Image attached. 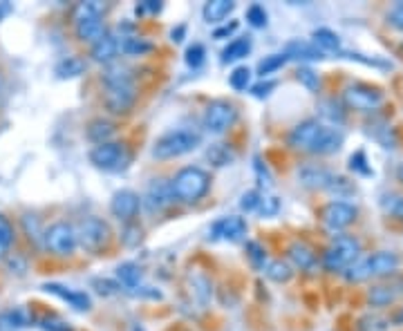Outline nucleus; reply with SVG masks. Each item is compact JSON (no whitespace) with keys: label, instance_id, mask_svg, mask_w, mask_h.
<instances>
[{"label":"nucleus","instance_id":"1","mask_svg":"<svg viewBox=\"0 0 403 331\" xmlns=\"http://www.w3.org/2000/svg\"><path fill=\"white\" fill-rule=\"evenodd\" d=\"M103 103L113 115H126L137 99V88H134L132 74L126 65L113 63L103 72Z\"/></svg>","mask_w":403,"mask_h":331},{"label":"nucleus","instance_id":"2","mask_svg":"<svg viewBox=\"0 0 403 331\" xmlns=\"http://www.w3.org/2000/svg\"><path fill=\"white\" fill-rule=\"evenodd\" d=\"M170 188H173L175 200H179V202H186V204L200 202L211 188V175L206 173L204 168L186 166L173 177Z\"/></svg>","mask_w":403,"mask_h":331},{"label":"nucleus","instance_id":"3","mask_svg":"<svg viewBox=\"0 0 403 331\" xmlns=\"http://www.w3.org/2000/svg\"><path fill=\"white\" fill-rule=\"evenodd\" d=\"M399 264H401V260H399L397 253H392V251H378V253H374L370 257H365V260H361V262H354L347 268L345 278L350 282H363V280H368V278L390 275V273L397 271Z\"/></svg>","mask_w":403,"mask_h":331},{"label":"nucleus","instance_id":"4","mask_svg":"<svg viewBox=\"0 0 403 331\" xmlns=\"http://www.w3.org/2000/svg\"><path fill=\"white\" fill-rule=\"evenodd\" d=\"M103 11L101 3H79L75 7V27L77 36L83 43H96L105 34L103 25Z\"/></svg>","mask_w":403,"mask_h":331},{"label":"nucleus","instance_id":"5","mask_svg":"<svg viewBox=\"0 0 403 331\" xmlns=\"http://www.w3.org/2000/svg\"><path fill=\"white\" fill-rule=\"evenodd\" d=\"M200 134L193 132V130H170L166 134H162L160 139L155 141L153 145V157L155 159H175V157H181L191 150H195L200 145Z\"/></svg>","mask_w":403,"mask_h":331},{"label":"nucleus","instance_id":"6","mask_svg":"<svg viewBox=\"0 0 403 331\" xmlns=\"http://www.w3.org/2000/svg\"><path fill=\"white\" fill-rule=\"evenodd\" d=\"M361 253V244L357 238L352 235H338L332 247L323 253V266L327 271H347V268L357 262V257Z\"/></svg>","mask_w":403,"mask_h":331},{"label":"nucleus","instance_id":"7","mask_svg":"<svg viewBox=\"0 0 403 331\" xmlns=\"http://www.w3.org/2000/svg\"><path fill=\"white\" fill-rule=\"evenodd\" d=\"M79 244L90 253H99L110 242V226L99 217H85L77 228Z\"/></svg>","mask_w":403,"mask_h":331},{"label":"nucleus","instance_id":"8","mask_svg":"<svg viewBox=\"0 0 403 331\" xmlns=\"http://www.w3.org/2000/svg\"><path fill=\"white\" fill-rule=\"evenodd\" d=\"M238 119V110L234 103H229L224 99L211 101L204 110V128L211 134H222L226 132L231 126L236 124Z\"/></svg>","mask_w":403,"mask_h":331},{"label":"nucleus","instance_id":"9","mask_svg":"<svg viewBox=\"0 0 403 331\" xmlns=\"http://www.w3.org/2000/svg\"><path fill=\"white\" fill-rule=\"evenodd\" d=\"M45 247L56 255H72L79 247L77 228L68 222H56L43 233Z\"/></svg>","mask_w":403,"mask_h":331},{"label":"nucleus","instance_id":"10","mask_svg":"<svg viewBox=\"0 0 403 331\" xmlns=\"http://www.w3.org/2000/svg\"><path fill=\"white\" fill-rule=\"evenodd\" d=\"M128 150H126V143H119V141H108L101 145H94L90 150V162L96 168H103V170H121L128 164Z\"/></svg>","mask_w":403,"mask_h":331},{"label":"nucleus","instance_id":"11","mask_svg":"<svg viewBox=\"0 0 403 331\" xmlns=\"http://www.w3.org/2000/svg\"><path fill=\"white\" fill-rule=\"evenodd\" d=\"M343 99H345V105L352 108V110H361V112H370V110L378 108L383 101V92L378 88H372V85H363V83H357V85H350L343 92Z\"/></svg>","mask_w":403,"mask_h":331},{"label":"nucleus","instance_id":"12","mask_svg":"<svg viewBox=\"0 0 403 331\" xmlns=\"http://www.w3.org/2000/svg\"><path fill=\"white\" fill-rule=\"evenodd\" d=\"M325 130V126L321 124V121H316V119H307V121H302V124H298L294 130L289 132V145L291 148H296V150H305V152H312V148L316 145V141H319L321 137V132Z\"/></svg>","mask_w":403,"mask_h":331},{"label":"nucleus","instance_id":"13","mask_svg":"<svg viewBox=\"0 0 403 331\" xmlns=\"http://www.w3.org/2000/svg\"><path fill=\"white\" fill-rule=\"evenodd\" d=\"M321 219L329 231L347 228L357 219V208L347 202H329L321 211Z\"/></svg>","mask_w":403,"mask_h":331},{"label":"nucleus","instance_id":"14","mask_svg":"<svg viewBox=\"0 0 403 331\" xmlns=\"http://www.w3.org/2000/svg\"><path fill=\"white\" fill-rule=\"evenodd\" d=\"M139 206H141V200L139 195L134 190H117L113 195V202H110V211H113V215L119 219V222H126L130 224L134 217H137L139 213Z\"/></svg>","mask_w":403,"mask_h":331},{"label":"nucleus","instance_id":"15","mask_svg":"<svg viewBox=\"0 0 403 331\" xmlns=\"http://www.w3.org/2000/svg\"><path fill=\"white\" fill-rule=\"evenodd\" d=\"M247 235V222L242 217L229 215L219 217L217 222L211 226V240H224V242H240Z\"/></svg>","mask_w":403,"mask_h":331},{"label":"nucleus","instance_id":"16","mask_svg":"<svg viewBox=\"0 0 403 331\" xmlns=\"http://www.w3.org/2000/svg\"><path fill=\"white\" fill-rule=\"evenodd\" d=\"M121 52V41L117 39L115 34H103L99 41H96L92 45V58L96 60V63H105V65H113L115 58L119 56Z\"/></svg>","mask_w":403,"mask_h":331},{"label":"nucleus","instance_id":"17","mask_svg":"<svg viewBox=\"0 0 403 331\" xmlns=\"http://www.w3.org/2000/svg\"><path fill=\"white\" fill-rule=\"evenodd\" d=\"M173 202H175V195H173V188H170V181L155 179L148 186V193H146V204H148L153 211H162V208L170 206Z\"/></svg>","mask_w":403,"mask_h":331},{"label":"nucleus","instance_id":"18","mask_svg":"<svg viewBox=\"0 0 403 331\" xmlns=\"http://www.w3.org/2000/svg\"><path fill=\"white\" fill-rule=\"evenodd\" d=\"M43 289H45L47 293H52V296L70 302V306H75L77 311H88V309H90L88 293L72 291V289H68V287H63V285H56V282H47V285H43Z\"/></svg>","mask_w":403,"mask_h":331},{"label":"nucleus","instance_id":"19","mask_svg":"<svg viewBox=\"0 0 403 331\" xmlns=\"http://www.w3.org/2000/svg\"><path fill=\"white\" fill-rule=\"evenodd\" d=\"M298 179L302 186H307V188H329L334 175L319 164H307L298 170Z\"/></svg>","mask_w":403,"mask_h":331},{"label":"nucleus","instance_id":"20","mask_svg":"<svg viewBox=\"0 0 403 331\" xmlns=\"http://www.w3.org/2000/svg\"><path fill=\"white\" fill-rule=\"evenodd\" d=\"M340 145H343V132L325 126V130L321 132V137L312 148V152L314 155H332V152L340 150Z\"/></svg>","mask_w":403,"mask_h":331},{"label":"nucleus","instance_id":"21","mask_svg":"<svg viewBox=\"0 0 403 331\" xmlns=\"http://www.w3.org/2000/svg\"><path fill=\"white\" fill-rule=\"evenodd\" d=\"M287 255H289V260L294 262L298 268H302V271H312V268L316 266V253L305 242H294V244H291Z\"/></svg>","mask_w":403,"mask_h":331},{"label":"nucleus","instance_id":"22","mask_svg":"<svg viewBox=\"0 0 403 331\" xmlns=\"http://www.w3.org/2000/svg\"><path fill=\"white\" fill-rule=\"evenodd\" d=\"M234 9H236L234 0H211V3L204 5L202 16L206 22H222L224 18H229V14Z\"/></svg>","mask_w":403,"mask_h":331},{"label":"nucleus","instance_id":"23","mask_svg":"<svg viewBox=\"0 0 403 331\" xmlns=\"http://www.w3.org/2000/svg\"><path fill=\"white\" fill-rule=\"evenodd\" d=\"M249 52H251V39L249 36H242V39L231 41L222 50V63H236V60L244 58Z\"/></svg>","mask_w":403,"mask_h":331},{"label":"nucleus","instance_id":"24","mask_svg":"<svg viewBox=\"0 0 403 331\" xmlns=\"http://www.w3.org/2000/svg\"><path fill=\"white\" fill-rule=\"evenodd\" d=\"M113 134H115V126L105 119H94L88 126V139L96 145L108 143L110 139H113Z\"/></svg>","mask_w":403,"mask_h":331},{"label":"nucleus","instance_id":"25","mask_svg":"<svg viewBox=\"0 0 403 331\" xmlns=\"http://www.w3.org/2000/svg\"><path fill=\"white\" fill-rule=\"evenodd\" d=\"M117 278L119 285H124L126 289H137L141 282V268L134 262H124L117 266Z\"/></svg>","mask_w":403,"mask_h":331},{"label":"nucleus","instance_id":"26","mask_svg":"<svg viewBox=\"0 0 403 331\" xmlns=\"http://www.w3.org/2000/svg\"><path fill=\"white\" fill-rule=\"evenodd\" d=\"M287 58H302V60H316V58H325V54L319 50L316 45H309V43H289L287 45Z\"/></svg>","mask_w":403,"mask_h":331},{"label":"nucleus","instance_id":"27","mask_svg":"<svg viewBox=\"0 0 403 331\" xmlns=\"http://www.w3.org/2000/svg\"><path fill=\"white\" fill-rule=\"evenodd\" d=\"M83 72H85V63L77 56H68L56 65L58 79H75V77H81Z\"/></svg>","mask_w":403,"mask_h":331},{"label":"nucleus","instance_id":"28","mask_svg":"<svg viewBox=\"0 0 403 331\" xmlns=\"http://www.w3.org/2000/svg\"><path fill=\"white\" fill-rule=\"evenodd\" d=\"M314 43H316V47H319L323 54L325 52H332V50H338V47H340L338 34H334L332 30H327V27H321V30L314 32Z\"/></svg>","mask_w":403,"mask_h":331},{"label":"nucleus","instance_id":"29","mask_svg":"<svg viewBox=\"0 0 403 331\" xmlns=\"http://www.w3.org/2000/svg\"><path fill=\"white\" fill-rule=\"evenodd\" d=\"M153 50V43L137 39V36H128V39L121 41V54L126 56H143Z\"/></svg>","mask_w":403,"mask_h":331},{"label":"nucleus","instance_id":"30","mask_svg":"<svg viewBox=\"0 0 403 331\" xmlns=\"http://www.w3.org/2000/svg\"><path fill=\"white\" fill-rule=\"evenodd\" d=\"M27 318L20 309H9L0 313V331H16L20 327H25Z\"/></svg>","mask_w":403,"mask_h":331},{"label":"nucleus","instance_id":"31","mask_svg":"<svg viewBox=\"0 0 403 331\" xmlns=\"http://www.w3.org/2000/svg\"><path fill=\"white\" fill-rule=\"evenodd\" d=\"M206 157H209L215 166H229L236 159L234 150L229 148V143H215V145H211L209 152H206Z\"/></svg>","mask_w":403,"mask_h":331},{"label":"nucleus","instance_id":"32","mask_svg":"<svg viewBox=\"0 0 403 331\" xmlns=\"http://www.w3.org/2000/svg\"><path fill=\"white\" fill-rule=\"evenodd\" d=\"M264 273L269 280H274V282H287L291 278V266L283 260H271L267 266H264Z\"/></svg>","mask_w":403,"mask_h":331},{"label":"nucleus","instance_id":"33","mask_svg":"<svg viewBox=\"0 0 403 331\" xmlns=\"http://www.w3.org/2000/svg\"><path fill=\"white\" fill-rule=\"evenodd\" d=\"M287 54H271V56H264L260 63H258V74L264 79L269 74H274V72H278L280 67H283L287 63Z\"/></svg>","mask_w":403,"mask_h":331},{"label":"nucleus","instance_id":"34","mask_svg":"<svg viewBox=\"0 0 403 331\" xmlns=\"http://www.w3.org/2000/svg\"><path fill=\"white\" fill-rule=\"evenodd\" d=\"M229 85L236 92H244L251 85V70L247 65L236 67L234 72H231V77H229Z\"/></svg>","mask_w":403,"mask_h":331},{"label":"nucleus","instance_id":"35","mask_svg":"<svg viewBox=\"0 0 403 331\" xmlns=\"http://www.w3.org/2000/svg\"><path fill=\"white\" fill-rule=\"evenodd\" d=\"M296 79H298V83L305 85V88H307L309 92H319V90H321V77L316 74L312 67H300V70L296 72Z\"/></svg>","mask_w":403,"mask_h":331},{"label":"nucleus","instance_id":"36","mask_svg":"<svg viewBox=\"0 0 403 331\" xmlns=\"http://www.w3.org/2000/svg\"><path fill=\"white\" fill-rule=\"evenodd\" d=\"M321 115H323L325 119L332 121V124H343V121H345L343 108H340V103H336L334 99H329V101H323V103H321Z\"/></svg>","mask_w":403,"mask_h":331},{"label":"nucleus","instance_id":"37","mask_svg":"<svg viewBox=\"0 0 403 331\" xmlns=\"http://www.w3.org/2000/svg\"><path fill=\"white\" fill-rule=\"evenodd\" d=\"M14 244V226L7 222V217L0 215V255Z\"/></svg>","mask_w":403,"mask_h":331},{"label":"nucleus","instance_id":"38","mask_svg":"<svg viewBox=\"0 0 403 331\" xmlns=\"http://www.w3.org/2000/svg\"><path fill=\"white\" fill-rule=\"evenodd\" d=\"M204 58H206V50H204V45H202V43H193V45L188 47V50H186V63H188L193 70L202 67Z\"/></svg>","mask_w":403,"mask_h":331},{"label":"nucleus","instance_id":"39","mask_svg":"<svg viewBox=\"0 0 403 331\" xmlns=\"http://www.w3.org/2000/svg\"><path fill=\"white\" fill-rule=\"evenodd\" d=\"M395 300V291H390V287H374L370 291V302L374 306H385Z\"/></svg>","mask_w":403,"mask_h":331},{"label":"nucleus","instance_id":"40","mask_svg":"<svg viewBox=\"0 0 403 331\" xmlns=\"http://www.w3.org/2000/svg\"><path fill=\"white\" fill-rule=\"evenodd\" d=\"M383 208L392 217L403 219V197H401V195H385V197H383Z\"/></svg>","mask_w":403,"mask_h":331},{"label":"nucleus","instance_id":"41","mask_svg":"<svg viewBox=\"0 0 403 331\" xmlns=\"http://www.w3.org/2000/svg\"><path fill=\"white\" fill-rule=\"evenodd\" d=\"M247 255H249V260L255 268H262L267 262V253L258 242H247Z\"/></svg>","mask_w":403,"mask_h":331},{"label":"nucleus","instance_id":"42","mask_svg":"<svg viewBox=\"0 0 403 331\" xmlns=\"http://www.w3.org/2000/svg\"><path fill=\"white\" fill-rule=\"evenodd\" d=\"M191 282H193V291L195 293H200V300L202 302H206L211 298V282H209V278L206 275H191Z\"/></svg>","mask_w":403,"mask_h":331},{"label":"nucleus","instance_id":"43","mask_svg":"<svg viewBox=\"0 0 403 331\" xmlns=\"http://www.w3.org/2000/svg\"><path fill=\"white\" fill-rule=\"evenodd\" d=\"M278 211H280V200L274 197V195H264V197L260 200L258 213H260L262 217H274Z\"/></svg>","mask_w":403,"mask_h":331},{"label":"nucleus","instance_id":"44","mask_svg":"<svg viewBox=\"0 0 403 331\" xmlns=\"http://www.w3.org/2000/svg\"><path fill=\"white\" fill-rule=\"evenodd\" d=\"M359 329L361 331H388V323L381 316H365V318H361Z\"/></svg>","mask_w":403,"mask_h":331},{"label":"nucleus","instance_id":"45","mask_svg":"<svg viewBox=\"0 0 403 331\" xmlns=\"http://www.w3.org/2000/svg\"><path fill=\"white\" fill-rule=\"evenodd\" d=\"M260 200H262V195L258 190H247L240 200V208H242V211H247V213H253V211H258Z\"/></svg>","mask_w":403,"mask_h":331},{"label":"nucleus","instance_id":"46","mask_svg":"<svg viewBox=\"0 0 403 331\" xmlns=\"http://www.w3.org/2000/svg\"><path fill=\"white\" fill-rule=\"evenodd\" d=\"M247 20L251 22L253 27H264L267 25V11L262 5H251L247 9Z\"/></svg>","mask_w":403,"mask_h":331},{"label":"nucleus","instance_id":"47","mask_svg":"<svg viewBox=\"0 0 403 331\" xmlns=\"http://www.w3.org/2000/svg\"><path fill=\"white\" fill-rule=\"evenodd\" d=\"M350 168L354 170V173H361V175H370L372 173L370 166H368V159H365V152H361V150L350 157Z\"/></svg>","mask_w":403,"mask_h":331},{"label":"nucleus","instance_id":"48","mask_svg":"<svg viewBox=\"0 0 403 331\" xmlns=\"http://www.w3.org/2000/svg\"><path fill=\"white\" fill-rule=\"evenodd\" d=\"M92 287H96V291H99L101 296H113V293H117V291L121 289L119 282H113V280H101V278L92 280Z\"/></svg>","mask_w":403,"mask_h":331},{"label":"nucleus","instance_id":"49","mask_svg":"<svg viewBox=\"0 0 403 331\" xmlns=\"http://www.w3.org/2000/svg\"><path fill=\"white\" fill-rule=\"evenodd\" d=\"M274 90H276V81H258L255 85H251V94L255 99H267Z\"/></svg>","mask_w":403,"mask_h":331},{"label":"nucleus","instance_id":"50","mask_svg":"<svg viewBox=\"0 0 403 331\" xmlns=\"http://www.w3.org/2000/svg\"><path fill=\"white\" fill-rule=\"evenodd\" d=\"M139 240H141V228H139V226H134L132 222L126 224V228H124V242L128 244V247H132V244H137Z\"/></svg>","mask_w":403,"mask_h":331},{"label":"nucleus","instance_id":"51","mask_svg":"<svg viewBox=\"0 0 403 331\" xmlns=\"http://www.w3.org/2000/svg\"><path fill=\"white\" fill-rule=\"evenodd\" d=\"M238 20H231V22H226V25H222V27H217L215 32H213V39H229L231 34H236L238 32Z\"/></svg>","mask_w":403,"mask_h":331},{"label":"nucleus","instance_id":"52","mask_svg":"<svg viewBox=\"0 0 403 331\" xmlns=\"http://www.w3.org/2000/svg\"><path fill=\"white\" fill-rule=\"evenodd\" d=\"M390 22L397 27V30H401L403 32V3H397L395 7H392V11H390Z\"/></svg>","mask_w":403,"mask_h":331},{"label":"nucleus","instance_id":"53","mask_svg":"<svg viewBox=\"0 0 403 331\" xmlns=\"http://www.w3.org/2000/svg\"><path fill=\"white\" fill-rule=\"evenodd\" d=\"M41 327L45 331H72L65 323L56 320V318H45V320H41Z\"/></svg>","mask_w":403,"mask_h":331},{"label":"nucleus","instance_id":"54","mask_svg":"<svg viewBox=\"0 0 403 331\" xmlns=\"http://www.w3.org/2000/svg\"><path fill=\"white\" fill-rule=\"evenodd\" d=\"M157 11H162V3H157V0H146L137 7V14H157Z\"/></svg>","mask_w":403,"mask_h":331},{"label":"nucleus","instance_id":"55","mask_svg":"<svg viewBox=\"0 0 403 331\" xmlns=\"http://www.w3.org/2000/svg\"><path fill=\"white\" fill-rule=\"evenodd\" d=\"M170 36H173V41H181V36H184V27H177V30H173V34H170Z\"/></svg>","mask_w":403,"mask_h":331},{"label":"nucleus","instance_id":"56","mask_svg":"<svg viewBox=\"0 0 403 331\" xmlns=\"http://www.w3.org/2000/svg\"><path fill=\"white\" fill-rule=\"evenodd\" d=\"M397 179L403 183V164H401V166H399V170H397Z\"/></svg>","mask_w":403,"mask_h":331},{"label":"nucleus","instance_id":"57","mask_svg":"<svg viewBox=\"0 0 403 331\" xmlns=\"http://www.w3.org/2000/svg\"><path fill=\"white\" fill-rule=\"evenodd\" d=\"M7 9H9L7 5H0V16H3V14H7Z\"/></svg>","mask_w":403,"mask_h":331},{"label":"nucleus","instance_id":"58","mask_svg":"<svg viewBox=\"0 0 403 331\" xmlns=\"http://www.w3.org/2000/svg\"><path fill=\"white\" fill-rule=\"evenodd\" d=\"M132 331H143V329H141V327H134Z\"/></svg>","mask_w":403,"mask_h":331}]
</instances>
